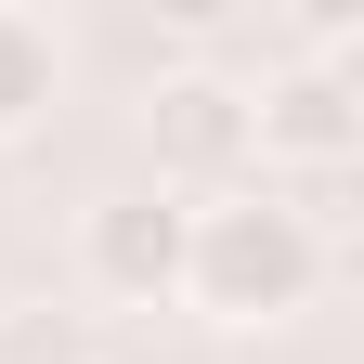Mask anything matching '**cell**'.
Masks as SVG:
<instances>
[{
  "label": "cell",
  "instance_id": "obj_1",
  "mask_svg": "<svg viewBox=\"0 0 364 364\" xmlns=\"http://www.w3.org/2000/svg\"><path fill=\"white\" fill-rule=\"evenodd\" d=\"M326 208L312 196H273V182H235V196L196 208V235H182V299L208 312V326H299L312 299H326Z\"/></svg>",
  "mask_w": 364,
  "mask_h": 364
},
{
  "label": "cell",
  "instance_id": "obj_6",
  "mask_svg": "<svg viewBox=\"0 0 364 364\" xmlns=\"http://www.w3.org/2000/svg\"><path fill=\"white\" fill-rule=\"evenodd\" d=\"M0 364H91V338L65 312H0Z\"/></svg>",
  "mask_w": 364,
  "mask_h": 364
},
{
  "label": "cell",
  "instance_id": "obj_4",
  "mask_svg": "<svg viewBox=\"0 0 364 364\" xmlns=\"http://www.w3.org/2000/svg\"><path fill=\"white\" fill-rule=\"evenodd\" d=\"M247 130H260V169H299V182H338L364 156V91L338 65H287L247 91Z\"/></svg>",
  "mask_w": 364,
  "mask_h": 364
},
{
  "label": "cell",
  "instance_id": "obj_3",
  "mask_svg": "<svg viewBox=\"0 0 364 364\" xmlns=\"http://www.w3.org/2000/svg\"><path fill=\"white\" fill-rule=\"evenodd\" d=\"M182 235H196V208H182V196L117 182V196H91V208H78V273H91L105 299L156 312V299H182Z\"/></svg>",
  "mask_w": 364,
  "mask_h": 364
},
{
  "label": "cell",
  "instance_id": "obj_5",
  "mask_svg": "<svg viewBox=\"0 0 364 364\" xmlns=\"http://www.w3.org/2000/svg\"><path fill=\"white\" fill-rule=\"evenodd\" d=\"M53 105H65V39L39 26V14H14V0H0V144H26Z\"/></svg>",
  "mask_w": 364,
  "mask_h": 364
},
{
  "label": "cell",
  "instance_id": "obj_2",
  "mask_svg": "<svg viewBox=\"0 0 364 364\" xmlns=\"http://www.w3.org/2000/svg\"><path fill=\"white\" fill-rule=\"evenodd\" d=\"M144 156H156V196H182V208L235 196V182L260 169L247 78H221V65H169V78L144 91Z\"/></svg>",
  "mask_w": 364,
  "mask_h": 364
}]
</instances>
